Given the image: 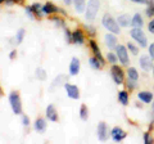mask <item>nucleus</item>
<instances>
[{"instance_id":"obj_1","label":"nucleus","mask_w":154,"mask_h":144,"mask_svg":"<svg viewBox=\"0 0 154 144\" xmlns=\"http://www.w3.org/2000/svg\"><path fill=\"white\" fill-rule=\"evenodd\" d=\"M99 8H100V2L99 0H89L88 3V7L85 9V17L89 22H93L96 16H98V12H99Z\"/></svg>"},{"instance_id":"obj_2","label":"nucleus","mask_w":154,"mask_h":144,"mask_svg":"<svg viewBox=\"0 0 154 144\" xmlns=\"http://www.w3.org/2000/svg\"><path fill=\"white\" fill-rule=\"evenodd\" d=\"M102 23H103V26L107 28V30L109 31V32H112V33H119L121 32V30H119V25H118V22H117V20H114V18L110 16V14H108V13H105L104 16H103V18H102Z\"/></svg>"},{"instance_id":"obj_3","label":"nucleus","mask_w":154,"mask_h":144,"mask_svg":"<svg viewBox=\"0 0 154 144\" xmlns=\"http://www.w3.org/2000/svg\"><path fill=\"white\" fill-rule=\"evenodd\" d=\"M130 35L131 37L139 44V46L141 48H146L148 46V39H146V35L144 33V31L139 27H134L131 31H130Z\"/></svg>"},{"instance_id":"obj_4","label":"nucleus","mask_w":154,"mask_h":144,"mask_svg":"<svg viewBox=\"0 0 154 144\" xmlns=\"http://www.w3.org/2000/svg\"><path fill=\"white\" fill-rule=\"evenodd\" d=\"M9 103H11L12 111L16 114H21L22 113V103H21V98L17 92H12L9 94Z\"/></svg>"},{"instance_id":"obj_5","label":"nucleus","mask_w":154,"mask_h":144,"mask_svg":"<svg viewBox=\"0 0 154 144\" xmlns=\"http://www.w3.org/2000/svg\"><path fill=\"white\" fill-rule=\"evenodd\" d=\"M110 75H112V79L117 85L123 84L125 74H123V70L121 68V67H118L117 64H113L112 68H110Z\"/></svg>"},{"instance_id":"obj_6","label":"nucleus","mask_w":154,"mask_h":144,"mask_svg":"<svg viewBox=\"0 0 154 144\" xmlns=\"http://www.w3.org/2000/svg\"><path fill=\"white\" fill-rule=\"evenodd\" d=\"M116 52H117L118 61L121 62V63H122L123 66H128L130 59H128L127 46H125V45H117V46H116Z\"/></svg>"},{"instance_id":"obj_7","label":"nucleus","mask_w":154,"mask_h":144,"mask_svg":"<svg viewBox=\"0 0 154 144\" xmlns=\"http://www.w3.org/2000/svg\"><path fill=\"white\" fill-rule=\"evenodd\" d=\"M96 133H98V139L100 142H105L108 139V126L104 121L99 122L98 129H96Z\"/></svg>"},{"instance_id":"obj_8","label":"nucleus","mask_w":154,"mask_h":144,"mask_svg":"<svg viewBox=\"0 0 154 144\" xmlns=\"http://www.w3.org/2000/svg\"><path fill=\"white\" fill-rule=\"evenodd\" d=\"M110 135H112V139H113L114 142L119 143V142H122L123 139L127 136V134H126V131H123L121 127L116 126V127L112 129V131H110Z\"/></svg>"},{"instance_id":"obj_9","label":"nucleus","mask_w":154,"mask_h":144,"mask_svg":"<svg viewBox=\"0 0 154 144\" xmlns=\"http://www.w3.org/2000/svg\"><path fill=\"white\" fill-rule=\"evenodd\" d=\"M64 89L67 92V95L71 98V99H79L80 98V90L76 85H72V84H64Z\"/></svg>"},{"instance_id":"obj_10","label":"nucleus","mask_w":154,"mask_h":144,"mask_svg":"<svg viewBox=\"0 0 154 144\" xmlns=\"http://www.w3.org/2000/svg\"><path fill=\"white\" fill-rule=\"evenodd\" d=\"M153 59L150 58V55H141L140 57V67L144 70L149 72L150 70H153Z\"/></svg>"},{"instance_id":"obj_11","label":"nucleus","mask_w":154,"mask_h":144,"mask_svg":"<svg viewBox=\"0 0 154 144\" xmlns=\"http://www.w3.org/2000/svg\"><path fill=\"white\" fill-rule=\"evenodd\" d=\"M105 45L108 46V49H110V50H113V49H116V46H117V37H116V33H107L105 35Z\"/></svg>"},{"instance_id":"obj_12","label":"nucleus","mask_w":154,"mask_h":144,"mask_svg":"<svg viewBox=\"0 0 154 144\" xmlns=\"http://www.w3.org/2000/svg\"><path fill=\"white\" fill-rule=\"evenodd\" d=\"M79 72H80V61L76 57H73L69 64V75L76 76V75H79Z\"/></svg>"},{"instance_id":"obj_13","label":"nucleus","mask_w":154,"mask_h":144,"mask_svg":"<svg viewBox=\"0 0 154 144\" xmlns=\"http://www.w3.org/2000/svg\"><path fill=\"white\" fill-rule=\"evenodd\" d=\"M137 98L140 99L143 103L148 104V103H152V102H153L154 95H153L152 92H140V93L137 94Z\"/></svg>"},{"instance_id":"obj_14","label":"nucleus","mask_w":154,"mask_h":144,"mask_svg":"<svg viewBox=\"0 0 154 144\" xmlns=\"http://www.w3.org/2000/svg\"><path fill=\"white\" fill-rule=\"evenodd\" d=\"M90 48H91V50H93V53H94V55L98 58L102 63L104 64L105 63V61H104V58H103V55H102V52H100V49H99V46H98V44L94 41V40H91L90 41Z\"/></svg>"},{"instance_id":"obj_15","label":"nucleus","mask_w":154,"mask_h":144,"mask_svg":"<svg viewBox=\"0 0 154 144\" xmlns=\"http://www.w3.org/2000/svg\"><path fill=\"white\" fill-rule=\"evenodd\" d=\"M46 117L53 122L58 121V113H57V109H55V107L53 104H50V105H48L46 107Z\"/></svg>"},{"instance_id":"obj_16","label":"nucleus","mask_w":154,"mask_h":144,"mask_svg":"<svg viewBox=\"0 0 154 144\" xmlns=\"http://www.w3.org/2000/svg\"><path fill=\"white\" fill-rule=\"evenodd\" d=\"M72 42H75V44H80L82 45L85 42V36L81 30H76L73 33H72Z\"/></svg>"},{"instance_id":"obj_17","label":"nucleus","mask_w":154,"mask_h":144,"mask_svg":"<svg viewBox=\"0 0 154 144\" xmlns=\"http://www.w3.org/2000/svg\"><path fill=\"white\" fill-rule=\"evenodd\" d=\"M131 21H132V18L130 17L128 14H121V16H118V18H117V22L121 27H128L131 25Z\"/></svg>"},{"instance_id":"obj_18","label":"nucleus","mask_w":154,"mask_h":144,"mask_svg":"<svg viewBox=\"0 0 154 144\" xmlns=\"http://www.w3.org/2000/svg\"><path fill=\"white\" fill-rule=\"evenodd\" d=\"M41 11L44 14H51V13H57L58 11H59V8H57L53 3H46L45 5H42Z\"/></svg>"},{"instance_id":"obj_19","label":"nucleus","mask_w":154,"mask_h":144,"mask_svg":"<svg viewBox=\"0 0 154 144\" xmlns=\"http://www.w3.org/2000/svg\"><path fill=\"white\" fill-rule=\"evenodd\" d=\"M131 25L134 27H139V28H141L143 25H144V20H143V17H141V14L140 13H136L135 16L132 17V21H131Z\"/></svg>"},{"instance_id":"obj_20","label":"nucleus","mask_w":154,"mask_h":144,"mask_svg":"<svg viewBox=\"0 0 154 144\" xmlns=\"http://www.w3.org/2000/svg\"><path fill=\"white\" fill-rule=\"evenodd\" d=\"M75 8L77 13H84L86 9V0H73Z\"/></svg>"},{"instance_id":"obj_21","label":"nucleus","mask_w":154,"mask_h":144,"mask_svg":"<svg viewBox=\"0 0 154 144\" xmlns=\"http://www.w3.org/2000/svg\"><path fill=\"white\" fill-rule=\"evenodd\" d=\"M118 102L122 105H127L128 104V92L121 90V92L118 93Z\"/></svg>"},{"instance_id":"obj_22","label":"nucleus","mask_w":154,"mask_h":144,"mask_svg":"<svg viewBox=\"0 0 154 144\" xmlns=\"http://www.w3.org/2000/svg\"><path fill=\"white\" fill-rule=\"evenodd\" d=\"M35 130L36 131H40V133H42V131H45V129H46V121L45 120H42V118H38V120H36L35 121Z\"/></svg>"},{"instance_id":"obj_23","label":"nucleus","mask_w":154,"mask_h":144,"mask_svg":"<svg viewBox=\"0 0 154 144\" xmlns=\"http://www.w3.org/2000/svg\"><path fill=\"white\" fill-rule=\"evenodd\" d=\"M89 63H90V66L93 67L94 70H98V71H99V70L104 66V64L102 63V62H100L98 58H96V57H91V58L89 59Z\"/></svg>"},{"instance_id":"obj_24","label":"nucleus","mask_w":154,"mask_h":144,"mask_svg":"<svg viewBox=\"0 0 154 144\" xmlns=\"http://www.w3.org/2000/svg\"><path fill=\"white\" fill-rule=\"evenodd\" d=\"M145 14H146L149 18H153L154 17V0H148Z\"/></svg>"},{"instance_id":"obj_25","label":"nucleus","mask_w":154,"mask_h":144,"mask_svg":"<svg viewBox=\"0 0 154 144\" xmlns=\"http://www.w3.org/2000/svg\"><path fill=\"white\" fill-rule=\"evenodd\" d=\"M41 8H42V7L40 5V4L35 3V4H32V5H31V11L33 12V14H36V16L40 18L42 14H44V13H42V11H41Z\"/></svg>"},{"instance_id":"obj_26","label":"nucleus","mask_w":154,"mask_h":144,"mask_svg":"<svg viewBox=\"0 0 154 144\" xmlns=\"http://www.w3.org/2000/svg\"><path fill=\"white\" fill-rule=\"evenodd\" d=\"M127 76L132 80H136V81L139 80V72L135 67H130V68L127 70Z\"/></svg>"},{"instance_id":"obj_27","label":"nucleus","mask_w":154,"mask_h":144,"mask_svg":"<svg viewBox=\"0 0 154 144\" xmlns=\"http://www.w3.org/2000/svg\"><path fill=\"white\" fill-rule=\"evenodd\" d=\"M80 117H81V120H84V121H86L89 117V109L85 104H82L80 108Z\"/></svg>"},{"instance_id":"obj_28","label":"nucleus","mask_w":154,"mask_h":144,"mask_svg":"<svg viewBox=\"0 0 154 144\" xmlns=\"http://www.w3.org/2000/svg\"><path fill=\"white\" fill-rule=\"evenodd\" d=\"M126 86H127V89H128V92H131V90H134V89H136V86H137V84H136V80H132V79H127V81H126Z\"/></svg>"},{"instance_id":"obj_29","label":"nucleus","mask_w":154,"mask_h":144,"mask_svg":"<svg viewBox=\"0 0 154 144\" xmlns=\"http://www.w3.org/2000/svg\"><path fill=\"white\" fill-rule=\"evenodd\" d=\"M25 33L26 31L23 30V28H19L18 32H17V36H16V40H17V44H21L23 41V37H25Z\"/></svg>"},{"instance_id":"obj_30","label":"nucleus","mask_w":154,"mask_h":144,"mask_svg":"<svg viewBox=\"0 0 154 144\" xmlns=\"http://www.w3.org/2000/svg\"><path fill=\"white\" fill-rule=\"evenodd\" d=\"M36 77L38 80H41V81H44L46 79V71H44L42 68H37L36 70Z\"/></svg>"},{"instance_id":"obj_31","label":"nucleus","mask_w":154,"mask_h":144,"mask_svg":"<svg viewBox=\"0 0 154 144\" xmlns=\"http://www.w3.org/2000/svg\"><path fill=\"white\" fill-rule=\"evenodd\" d=\"M127 49L131 52L134 55H137L139 54V48L136 45H134L132 42H127Z\"/></svg>"},{"instance_id":"obj_32","label":"nucleus","mask_w":154,"mask_h":144,"mask_svg":"<svg viewBox=\"0 0 154 144\" xmlns=\"http://www.w3.org/2000/svg\"><path fill=\"white\" fill-rule=\"evenodd\" d=\"M107 61L110 62L112 64H116V62L118 61V57H117V54H113V53H108L107 54Z\"/></svg>"},{"instance_id":"obj_33","label":"nucleus","mask_w":154,"mask_h":144,"mask_svg":"<svg viewBox=\"0 0 154 144\" xmlns=\"http://www.w3.org/2000/svg\"><path fill=\"white\" fill-rule=\"evenodd\" d=\"M50 20H51L53 22H54L57 26H62V27H66V25H64V21H63V20H60L59 17H51Z\"/></svg>"},{"instance_id":"obj_34","label":"nucleus","mask_w":154,"mask_h":144,"mask_svg":"<svg viewBox=\"0 0 154 144\" xmlns=\"http://www.w3.org/2000/svg\"><path fill=\"white\" fill-rule=\"evenodd\" d=\"M144 143L145 144H152V143H154V139L150 136V133H145L144 134Z\"/></svg>"},{"instance_id":"obj_35","label":"nucleus","mask_w":154,"mask_h":144,"mask_svg":"<svg viewBox=\"0 0 154 144\" xmlns=\"http://www.w3.org/2000/svg\"><path fill=\"white\" fill-rule=\"evenodd\" d=\"M64 35H66V40L68 42H72V33L68 28H64Z\"/></svg>"},{"instance_id":"obj_36","label":"nucleus","mask_w":154,"mask_h":144,"mask_svg":"<svg viewBox=\"0 0 154 144\" xmlns=\"http://www.w3.org/2000/svg\"><path fill=\"white\" fill-rule=\"evenodd\" d=\"M149 55H150V58L154 61V42H152V44L149 45Z\"/></svg>"},{"instance_id":"obj_37","label":"nucleus","mask_w":154,"mask_h":144,"mask_svg":"<svg viewBox=\"0 0 154 144\" xmlns=\"http://www.w3.org/2000/svg\"><path fill=\"white\" fill-rule=\"evenodd\" d=\"M148 30H149L150 33H154V18L148 23Z\"/></svg>"},{"instance_id":"obj_38","label":"nucleus","mask_w":154,"mask_h":144,"mask_svg":"<svg viewBox=\"0 0 154 144\" xmlns=\"http://www.w3.org/2000/svg\"><path fill=\"white\" fill-rule=\"evenodd\" d=\"M22 124L25 125V126H28V125H30V118H28L27 116H23L22 117Z\"/></svg>"},{"instance_id":"obj_39","label":"nucleus","mask_w":154,"mask_h":144,"mask_svg":"<svg viewBox=\"0 0 154 144\" xmlns=\"http://www.w3.org/2000/svg\"><path fill=\"white\" fill-rule=\"evenodd\" d=\"M85 28L91 33V35H95V28L93 26H85Z\"/></svg>"},{"instance_id":"obj_40","label":"nucleus","mask_w":154,"mask_h":144,"mask_svg":"<svg viewBox=\"0 0 154 144\" xmlns=\"http://www.w3.org/2000/svg\"><path fill=\"white\" fill-rule=\"evenodd\" d=\"M26 13L28 14V17H30V18H33V12L31 11V7H27L26 8Z\"/></svg>"},{"instance_id":"obj_41","label":"nucleus","mask_w":154,"mask_h":144,"mask_svg":"<svg viewBox=\"0 0 154 144\" xmlns=\"http://www.w3.org/2000/svg\"><path fill=\"white\" fill-rule=\"evenodd\" d=\"M131 2L136 4H148V0H131Z\"/></svg>"},{"instance_id":"obj_42","label":"nucleus","mask_w":154,"mask_h":144,"mask_svg":"<svg viewBox=\"0 0 154 144\" xmlns=\"http://www.w3.org/2000/svg\"><path fill=\"white\" fill-rule=\"evenodd\" d=\"M16 55H17V52H16V50H12V52H11V54H9V58H11V59H14V58H16Z\"/></svg>"},{"instance_id":"obj_43","label":"nucleus","mask_w":154,"mask_h":144,"mask_svg":"<svg viewBox=\"0 0 154 144\" xmlns=\"http://www.w3.org/2000/svg\"><path fill=\"white\" fill-rule=\"evenodd\" d=\"M64 3L67 4V5H69V4L73 3V0H64Z\"/></svg>"},{"instance_id":"obj_44","label":"nucleus","mask_w":154,"mask_h":144,"mask_svg":"<svg viewBox=\"0 0 154 144\" xmlns=\"http://www.w3.org/2000/svg\"><path fill=\"white\" fill-rule=\"evenodd\" d=\"M5 3L8 4V5H11V4H13V3H14V0H5Z\"/></svg>"},{"instance_id":"obj_45","label":"nucleus","mask_w":154,"mask_h":144,"mask_svg":"<svg viewBox=\"0 0 154 144\" xmlns=\"http://www.w3.org/2000/svg\"><path fill=\"white\" fill-rule=\"evenodd\" d=\"M152 111H153V114H154V99H153V102H152Z\"/></svg>"},{"instance_id":"obj_46","label":"nucleus","mask_w":154,"mask_h":144,"mask_svg":"<svg viewBox=\"0 0 154 144\" xmlns=\"http://www.w3.org/2000/svg\"><path fill=\"white\" fill-rule=\"evenodd\" d=\"M14 3H18V4H22L23 0H14Z\"/></svg>"},{"instance_id":"obj_47","label":"nucleus","mask_w":154,"mask_h":144,"mask_svg":"<svg viewBox=\"0 0 154 144\" xmlns=\"http://www.w3.org/2000/svg\"><path fill=\"white\" fill-rule=\"evenodd\" d=\"M153 76H154V66H153Z\"/></svg>"},{"instance_id":"obj_48","label":"nucleus","mask_w":154,"mask_h":144,"mask_svg":"<svg viewBox=\"0 0 154 144\" xmlns=\"http://www.w3.org/2000/svg\"><path fill=\"white\" fill-rule=\"evenodd\" d=\"M3 2H5V0H0V3H3Z\"/></svg>"},{"instance_id":"obj_49","label":"nucleus","mask_w":154,"mask_h":144,"mask_svg":"<svg viewBox=\"0 0 154 144\" xmlns=\"http://www.w3.org/2000/svg\"><path fill=\"white\" fill-rule=\"evenodd\" d=\"M0 95H2V88H0Z\"/></svg>"}]
</instances>
